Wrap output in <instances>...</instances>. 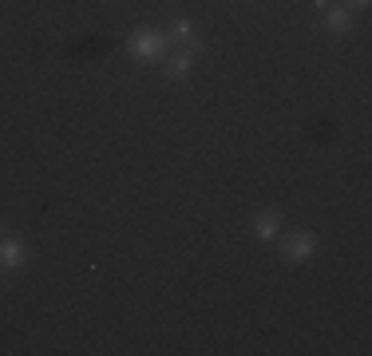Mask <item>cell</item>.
<instances>
[{
  "instance_id": "7a4b0ae2",
  "label": "cell",
  "mask_w": 372,
  "mask_h": 356,
  "mask_svg": "<svg viewBox=\"0 0 372 356\" xmlns=\"http://www.w3.org/2000/svg\"><path fill=\"white\" fill-rule=\"evenodd\" d=\"M313 253H317V233L301 230V233H293L290 242H285V258L290 261H305V258H313Z\"/></svg>"
},
{
  "instance_id": "277c9868",
  "label": "cell",
  "mask_w": 372,
  "mask_h": 356,
  "mask_svg": "<svg viewBox=\"0 0 372 356\" xmlns=\"http://www.w3.org/2000/svg\"><path fill=\"white\" fill-rule=\"evenodd\" d=\"M166 40H170V44H182L191 55L202 48V44H198V36H194V24H191V20H179V24L170 28V36H166Z\"/></svg>"
},
{
  "instance_id": "ba28073f",
  "label": "cell",
  "mask_w": 372,
  "mask_h": 356,
  "mask_svg": "<svg viewBox=\"0 0 372 356\" xmlns=\"http://www.w3.org/2000/svg\"><path fill=\"white\" fill-rule=\"evenodd\" d=\"M313 4H317V8H321V12H325V8H329V4H333V0H313Z\"/></svg>"
},
{
  "instance_id": "8992f818",
  "label": "cell",
  "mask_w": 372,
  "mask_h": 356,
  "mask_svg": "<svg viewBox=\"0 0 372 356\" xmlns=\"http://www.w3.org/2000/svg\"><path fill=\"white\" fill-rule=\"evenodd\" d=\"M191 52H179V55H170V60H166V75H170V80H182V75H191Z\"/></svg>"
},
{
  "instance_id": "9c48e42d",
  "label": "cell",
  "mask_w": 372,
  "mask_h": 356,
  "mask_svg": "<svg viewBox=\"0 0 372 356\" xmlns=\"http://www.w3.org/2000/svg\"><path fill=\"white\" fill-rule=\"evenodd\" d=\"M348 4H357V8H364V4H369V0H348Z\"/></svg>"
},
{
  "instance_id": "52a82bcc",
  "label": "cell",
  "mask_w": 372,
  "mask_h": 356,
  "mask_svg": "<svg viewBox=\"0 0 372 356\" xmlns=\"http://www.w3.org/2000/svg\"><path fill=\"white\" fill-rule=\"evenodd\" d=\"M325 24H329L333 32H348V28H353V12H348V4H345V8H329Z\"/></svg>"
},
{
  "instance_id": "6da1fadb",
  "label": "cell",
  "mask_w": 372,
  "mask_h": 356,
  "mask_svg": "<svg viewBox=\"0 0 372 356\" xmlns=\"http://www.w3.org/2000/svg\"><path fill=\"white\" fill-rule=\"evenodd\" d=\"M131 52L143 55V60H159V55L166 52V36H159V32H151V28H143V32L131 36Z\"/></svg>"
},
{
  "instance_id": "5b68a950",
  "label": "cell",
  "mask_w": 372,
  "mask_h": 356,
  "mask_svg": "<svg viewBox=\"0 0 372 356\" xmlns=\"http://www.w3.org/2000/svg\"><path fill=\"white\" fill-rule=\"evenodd\" d=\"M277 230H281V214L277 210H265V214L254 218V233L258 238H277Z\"/></svg>"
},
{
  "instance_id": "30bf717a",
  "label": "cell",
  "mask_w": 372,
  "mask_h": 356,
  "mask_svg": "<svg viewBox=\"0 0 372 356\" xmlns=\"http://www.w3.org/2000/svg\"><path fill=\"white\" fill-rule=\"evenodd\" d=\"M0 289H4V265H0Z\"/></svg>"
},
{
  "instance_id": "3957f363",
  "label": "cell",
  "mask_w": 372,
  "mask_h": 356,
  "mask_svg": "<svg viewBox=\"0 0 372 356\" xmlns=\"http://www.w3.org/2000/svg\"><path fill=\"white\" fill-rule=\"evenodd\" d=\"M24 261H28L24 242H16V238H4V242H0V265H4V269H16V265H24Z\"/></svg>"
}]
</instances>
